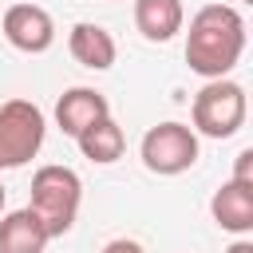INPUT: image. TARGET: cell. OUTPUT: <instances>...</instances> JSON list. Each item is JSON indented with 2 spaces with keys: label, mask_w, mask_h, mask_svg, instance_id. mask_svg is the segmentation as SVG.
Segmentation results:
<instances>
[{
  "label": "cell",
  "mask_w": 253,
  "mask_h": 253,
  "mask_svg": "<svg viewBox=\"0 0 253 253\" xmlns=\"http://www.w3.org/2000/svg\"><path fill=\"white\" fill-rule=\"evenodd\" d=\"M245 51V20L229 4H206L194 12L186 32V63L202 79H221Z\"/></svg>",
  "instance_id": "obj_1"
},
{
  "label": "cell",
  "mask_w": 253,
  "mask_h": 253,
  "mask_svg": "<svg viewBox=\"0 0 253 253\" xmlns=\"http://www.w3.org/2000/svg\"><path fill=\"white\" fill-rule=\"evenodd\" d=\"M79 202H83V182L71 166H40L32 174V213L43 221L47 237H63L75 217H79Z\"/></svg>",
  "instance_id": "obj_2"
},
{
  "label": "cell",
  "mask_w": 253,
  "mask_h": 253,
  "mask_svg": "<svg viewBox=\"0 0 253 253\" xmlns=\"http://www.w3.org/2000/svg\"><path fill=\"white\" fill-rule=\"evenodd\" d=\"M245 87L233 83V79H206V87L194 95V107H190V119H194V134H206V138H229L245 126Z\"/></svg>",
  "instance_id": "obj_3"
},
{
  "label": "cell",
  "mask_w": 253,
  "mask_h": 253,
  "mask_svg": "<svg viewBox=\"0 0 253 253\" xmlns=\"http://www.w3.org/2000/svg\"><path fill=\"white\" fill-rule=\"evenodd\" d=\"M47 123L32 99H8L0 107V170L28 166L43 146Z\"/></svg>",
  "instance_id": "obj_4"
},
{
  "label": "cell",
  "mask_w": 253,
  "mask_h": 253,
  "mask_svg": "<svg viewBox=\"0 0 253 253\" xmlns=\"http://www.w3.org/2000/svg\"><path fill=\"white\" fill-rule=\"evenodd\" d=\"M138 154H142V166L150 174L174 178V174H186L198 162V134L186 123H158L142 134Z\"/></svg>",
  "instance_id": "obj_5"
},
{
  "label": "cell",
  "mask_w": 253,
  "mask_h": 253,
  "mask_svg": "<svg viewBox=\"0 0 253 253\" xmlns=\"http://www.w3.org/2000/svg\"><path fill=\"white\" fill-rule=\"evenodd\" d=\"M0 32L4 40L24 51V55H43L51 43H55V20L47 16V8L40 4H12L4 16H0Z\"/></svg>",
  "instance_id": "obj_6"
},
{
  "label": "cell",
  "mask_w": 253,
  "mask_h": 253,
  "mask_svg": "<svg viewBox=\"0 0 253 253\" xmlns=\"http://www.w3.org/2000/svg\"><path fill=\"white\" fill-rule=\"evenodd\" d=\"M107 115H111V103H107V95L95 91V87H67V91L59 95V103H55V123H59V130L71 134V138H79L91 123H99V119H107Z\"/></svg>",
  "instance_id": "obj_7"
},
{
  "label": "cell",
  "mask_w": 253,
  "mask_h": 253,
  "mask_svg": "<svg viewBox=\"0 0 253 253\" xmlns=\"http://www.w3.org/2000/svg\"><path fill=\"white\" fill-rule=\"evenodd\" d=\"M210 213L225 233H237V237L253 233V182H241V178L221 182L217 194L210 198Z\"/></svg>",
  "instance_id": "obj_8"
},
{
  "label": "cell",
  "mask_w": 253,
  "mask_h": 253,
  "mask_svg": "<svg viewBox=\"0 0 253 253\" xmlns=\"http://www.w3.org/2000/svg\"><path fill=\"white\" fill-rule=\"evenodd\" d=\"M67 51H71L75 63H83V67H91V71H107V67L115 63V55H119L115 36H111L103 24H87V20L71 28Z\"/></svg>",
  "instance_id": "obj_9"
},
{
  "label": "cell",
  "mask_w": 253,
  "mask_h": 253,
  "mask_svg": "<svg viewBox=\"0 0 253 253\" xmlns=\"http://www.w3.org/2000/svg\"><path fill=\"white\" fill-rule=\"evenodd\" d=\"M182 24H186L182 0H134V28L142 32V40L166 43L182 32Z\"/></svg>",
  "instance_id": "obj_10"
},
{
  "label": "cell",
  "mask_w": 253,
  "mask_h": 253,
  "mask_svg": "<svg viewBox=\"0 0 253 253\" xmlns=\"http://www.w3.org/2000/svg\"><path fill=\"white\" fill-rule=\"evenodd\" d=\"M47 229L43 221L24 206L0 217V253H43L47 249Z\"/></svg>",
  "instance_id": "obj_11"
},
{
  "label": "cell",
  "mask_w": 253,
  "mask_h": 253,
  "mask_svg": "<svg viewBox=\"0 0 253 253\" xmlns=\"http://www.w3.org/2000/svg\"><path fill=\"white\" fill-rule=\"evenodd\" d=\"M75 142H79L83 158H91V162H99V166L119 162V158H123V150H126V134H123V126H119L111 115H107V119H99V123H91Z\"/></svg>",
  "instance_id": "obj_12"
},
{
  "label": "cell",
  "mask_w": 253,
  "mask_h": 253,
  "mask_svg": "<svg viewBox=\"0 0 253 253\" xmlns=\"http://www.w3.org/2000/svg\"><path fill=\"white\" fill-rule=\"evenodd\" d=\"M99 253H146L138 241H130V237H115V241H107Z\"/></svg>",
  "instance_id": "obj_13"
},
{
  "label": "cell",
  "mask_w": 253,
  "mask_h": 253,
  "mask_svg": "<svg viewBox=\"0 0 253 253\" xmlns=\"http://www.w3.org/2000/svg\"><path fill=\"white\" fill-rule=\"evenodd\" d=\"M249 166H253V150L245 146V150L237 154V166H233V178H241V182H253V174H249Z\"/></svg>",
  "instance_id": "obj_14"
},
{
  "label": "cell",
  "mask_w": 253,
  "mask_h": 253,
  "mask_svg": "<svg viewBox=\"0 0 253 253\" xmlns=\"http://www.w3.org/2000/svg\"><path fill=\"white\" fill-rule=\"evenodd\" d=\"M225 253H253V241H249V237H237V241H233Z\"/></svg>",
  "instance_id": "obj_15"
},
{
  "label": "cell",
  "mask_w": 253,
  "mask_h": 253,
  "mask_svg": "<svg viewBox=\"0 0 253 253\" xmlns=\"http://www.w3.org/2000/svg\"><path fill=\"white\" fill-rule=\"evenodd\" d=\"M0 210H4V186H0Z\"/></svg>",
  "instance_id": "obj_16"
}]
</instances>
